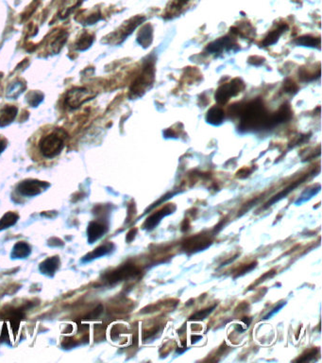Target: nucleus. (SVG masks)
<instances>
[{
	"mask_svg": "<svg viewBox=\"0 0 322 363\" xmlns=\"http://www.w3.org/2000/svg\"><path fill=\"white\" fill-rule=\"evenodd\" d=\"M215 308V306H213L211 308H205L201 311H197V313L192 315L189 320L190 321H202L206 318L208 315H211L212 311Z\"/></svg>",
	"mask_w": 322,
	"mask_h": 363,
	"instance_id": "21",
	"label": "nucleus"
},
{
	"mask_svg": "<svg viewBox=\"0 0 322 363\" xmlns=\"http://www.w3.org/2000/svg\"><path fill=\"white\" fill-rule=\"evenodd\" d=\"M60 258L58 256H52L44 260L40 264V271L42 274H46L48 276H53L57 269L60 267Z\"/></svg>",
	"mask_w": 322,
	"mask_h": 363,
	"instance_id": "10",
	"label": "nucleus"
},
{
	"mask_svg": "<svg viewBox=\"0 0 322 363\" xmlns=\"http://www.w3.org/2000/svg\"><path fill=\"white\" fill-rule=\"evenodd\" d=\"M245 88V85L240 79H233L232 82L222 85L215 92V100L220 105H225L232 97H235Z\"/></svg>",
	"mask_w": 322,
	"mask_h": 363,
	"instance_id": "3",
	"label": "nucleus"
},
{
	"mask_svg": "<svg viewBox=\"0 0 322 363\" xmlns=\"http://www.w3.org/2000/svg\"><path fill=\"white\" fill-rule=\"evenodd\" d=\"M244 106L245 107L241 105L240 113H239L241 123L238 129L244 132L269 129V115L261 100H253Z\"/></svg>",
	"mask_w": 322,
	"mask_h": 363,
	"instance_id": "2",
	"label": "nucleus"
},
{
	"mask_svg": "<svg viewBox=\"0 0 322 363\" xmlns=\"http://www.w3.org/2000/svg\"><path fill=\"white\" fill-rule=\"evenodd\" d=\"M17 114V109L14 106H7L0 112V126H6L14 121Z\"/></svg>",
	"mask_w": 322,
	"mask_h": 363,
	"instance_id": "13",
	"label": "nucleus"
},
{
	"mask_svg": "<svg viewBox=\"0 0 322 363\" xmlns=\"http://www.w3.org/2000/svg\"><path fill=\"white\" fill-rule=\"evenodd\" d=\"M48 184L38 180H26L21 182L17 186L18 193L23 196L33 197L43 193Z\"/></svg>",
	"mask_w": 322,
	"mask_h": 363,
	"instance_id": "5",
	"label": "nucleus"
},
{
	"mask_svg": "<svg viewBox=\"0 0 322 363\" xmlns=\"http://www.w3.org/2000/svg\"><path fill=\"white\" fill-rule=\"evenodd\" d=\"M102 306H100V307H98L96 308L95 310L93 311V313H91L90 318L91 319H96L98 317V316H100L101 313H102Z\"/></svg>",
	"mask_w": 322,
	"mask_h": 363,
	"instance_id": "25",
	"label": "nucleus"
},
{
	"mask_svg": "<svg viewBox=\"0 0 322 363\" xmlns=\"http://www.w3.org/2000/svg\"><path fill=\"white\" fill-rule=\"evenodd\" d=\"M232 48L233 41L231 40V38L222 37L208 45L206 51L211 53H222L224 49H231Z\"/></svg>",
	"mask_w": 322,
	"mask_h": 363,
	"instance_id": "11",
	"label": "nucleus"
},
{
	"mask_svg": "<svg viewBox=\"0 0 322 363\" xmlns=\"http://www.w3.org/2000/svg\"><path fill=\"white\" fill-rule=\"evenodd\" d=\"M189 0H178L176 3L177 9H180L181 7H183L184 4H186Z\"/></svg>",
	"mask_w": 322,
	"mask_h": 363,
	"instance_id": "29",
	"label": "nucleus"
},
{
	"mask_svg": "<svg viewBox=\"0 0 322 363\" xmlns=\"http://www.w3.org/2000/svg\"><path fill=\"white\" fill-rule=\"evenodd\" d=\"M256 262H253V263L249 264V265L244 267L243 269H241L240 271H238V276H235V278L236 277L243 276V274H247V272H251V269L256 268Z\"/></svg>",
	"mask_w": 322,
	"mask_h": 363,
	"instance_id": "22",
	"label": "nucleus"
},
{
	"mask_svg": "<svg viewBox=\"0 0 322 363\" xmlns=\"http://www.w3.org/2000/svg\"><path fill=\"white\" fill-rule=\"evenodd\" d=\"M6 146H7L6 139H2V137H0V154H1V152H3Z\"/></svg>",
	"mask_w": 322,
	"mask_h": 363,
	"instance_id": "27",
	"label": "nucleus"
},
{
	"mask_svg": "<svg viewBox=\"0 0 322 363\" xmlns=\"http://www.w3.org/2000/svg\"><path fill=\"white\" fill-rule=\"evenodd\" d=\"M175 209L176 207L172 206V204H168V206L163 207V209L159 210V211L156 212V213L152 214V216L147 218V220L145 222L144 227L145 229L152 230L153 228H155L158 224H159V222L162 220L163 218L173 213V211Z\"/></svg>",
	"mask_w": 322,
	"mask_h": 363,
	"instance_id": "7",
	"label": "nucleus"
},
{
	"mask_svg": "<svg viewBox=\"0 0 322 363\" xmlns=\"http://www.w3.org/2000/svg\"><path fill=\"white\" fill-rule=\"evenodd\" d=\"M106 231H107L106 225L98 222H90L87 229L88 241H89V243L96 242L105 234Z\"/></svg>",
	"mask_w": 322,
	"mask_h": 363,
	"instance_id": "9",
	"label": "nucleus"
},
{
	"mask_svg": "<svg viewBox=\"0 0 322 363\" xmlns=\"http://www.w3.org/2000/svg\"><path fill=\"white\" fill-rule=\"evenodd\" d=\"M139 274L140 271L137 267L132 265V264H125V265L119 267V268L106 274L105 280L109 284H116L118 282L123 281V280L138 276Z\"/></svg>",
	"mask_w": 322,
	"mask_h": 363,
	"instance_id": "4",
	"label": "nucleus"
},
{
	"mask_svg": "<svg viewBox=\"0 0 322 363\" xmlns=\"http://www.w3.org/2000/svg\"><path fill=\"white\" fill-rule=\"evenodd\" d=\"M113 249L114 245H111V243H108V245H101L100 247L96 249L95 251H92V253L88 254V255L85 256L84 258H83V261H90L92 260V259L108 255L109 253H111V251H113Z\"/></svg>",
	"mask_w": 322,
	"mask_h": 363,
	"instance_id": "16",
	"label": "nucleus"
},
{
	"mask_svg": "<svg viewBox=\"0 0 322 363\" xmlns=\"http://www.w3.org/2000/svg\"><path fill=\"white\" fill-rule=\"evenodd\" d=\"M212 241L209 240V238L199 235L184 240L183 248L184 250L193 253V251L204 250V249L209 247Z\"/></svg>",
	"mask_w": 322,
	"mask_h": 363,
	"instance_id": "6",
	"label": "nucleus"
},
{
	"mask_svg": "<svg viewBox=\"0 0 322 363\" xmlns=\"http://www.w3.org/2000/svg\"><path fill=\"white\" fill-rule=\"evenodd\" d=\"M31 248L28 243L24 241H20L15 245L12 249V258H26L30 255Z\"/></svg>",
	"mask_w": 322,
	"mask_h": 363,
	"instance_id": "14",
	"label": "nucleus"
},
{
	"mask_svg": "<svg viewBox=\"0 0 322 363\" xmlns=\"http://www.w3.org/2000/svg\"><path fill=\"white\" fill-rule=\"evenodd\" d=\"M152 27L150 24L145 25L138 35V42L140 45L147 48L152 42Z\"/></svg>",
	"mask_w": 322,
	"mask_h": 363,
	"instance_id": "15",
	"label": "nucleus"
},
{
	"mask_svg": "<svg viewBox=\"0 0 322 363\" xmlns=\"http://www.w3.org/2000/svg\"><path fill=\"white\" fill-rule=\"evenodd\" d=\"M291 116H292V112H291L289 106L283 105L274 115L269 116V128L289 121Z\"/></svg>",
	"mask_w": 322,
	"mask_h": 363,
	"instance_id": "8",
	"label": "nucleus"
},
{
	"mask_svg": "<svg viewBox=\"0 0 322 363\" xmlns=\"http://www.w3.org/2000/svg\"><path fill=\"white\" fill-rule=\"evenodd\" d=\"M316 353H318V349H313L311 350V351L308 352L307 355H305V356H303L301 359H298L297 362H309L310 360L311 357H313L314 356H316Z\"/></svg>",
	"mask_w": 322,
	"mask_h": 363,
	"instance_id": "23",
	"label": "nucleus"
},
{
	"mask_svg": "<svg viewBox=\"0 0 322 363\" xmlns=\"http://www.w3.org/2000/svg\"><path fill=\"white\" fill-rule=\"evenodd\" d=\"M287 28V26L285 24L280 25L279 27H278V28H276V30H272V32L269 33L267 37L265 38V40L263 41V45L265 46L274 45V44L277 42L280 36L283 35V33L285 32Z\"/></svg>",
	"mask_w": 322,
	"mask_h": 363,
	"instance_id": "17",
	"label": "nucleus"
},
{
	"mask_svg": "<svg viewBox=\"0 0 322 363\" xmlns=\"http://www.w3.org/2000/svg\"><path fill=\"white\" fill-rule=\"evenodd\" d=\"M303 179H301V180L296 182V183L293 184L292 186H290L289 188L285 189V191H283L282 193L275 195L274 198L267 202L266 206H264V209H267V207L271 206L272 204L276 203V202H279L280 200L284 199L285 197H287L288 194L291 193V191H294V188H297L300 184L303 183Z\"/></svg>",
	"mask_w": 322,
	"mask_h": 363,
	"instance_id": "18",
	"label": "nucleus"
},
{
	"mask_svg": "<svg viewBox=\"0 0 322 363\" xmlns=\"http://www.w3.org/2000/svg\"><path fill=\"white\" fill-rule=\"evenodd\" d=\"M137 234V229L136 228H134V229H132L128 233V235H127V241L128 242H131V241L134 240L135 236Z\"/></svg>",
	"mask_w": 322,
	"mask_h": 363,
	"instance_id": "26",
	"label": "nucleus"
},
{
	"mask_svg": "<svg viewBox=\"0 0 322 363\" xmlns=\"http://www.w3.org/2000/svg\"><path fill=\"white\" fill-rule=\"evenodd\" d=\"M18 220V215L12 213V212H8L0 220V231L7 229L12 225L17 224Z\"/></svg>",
	"mask_w": 322,
	"mask_h": 363,
	"instance_id": "19",
	"label": "nucleus"
},
{
	"mask_svg": "<svg viewBox=\"0 0 322 363\" xmlns=\"http://www.w3.org/2000/svg\"><path fill=\"white\" fill-rule=\"evenodd\" d=\"M285 304V303H283V304H280V306H278V307L275 308L274 311H271V312L269 313V315L266 316V317H265V319H269L270 317V316L274 315V313L276 312V311L279 310L280 308H282L283 306H284Z\"/></svg>",
	"mask_w": 322,
	"mask_h": 363,
	"instance_id": "28",
	"label": "nucleus"
},
{
	"mask_svg": "<svg viewBox=\"0 0 322 363\" xmlns=\"http://www.w3.org/2000/svg\"><path fill=\"white\" fill-rule=\"evenodd\" d=\"M224 116V111L222 108L215 106V107H213L208 111L206 121L208 123L212 124V125H220V124L222 123Z\"/></svg>",
	"mask_w": 322,
	"mask_h": 363,
	"instance_id": "12",
	"label": "nucleus"
},
{
	"mask_svg": "<svg viewBox=\"0 0 322 363\" xmlns=\"http://www.w3.org/2000/svg\"><path fill=\"white\" fill-rule=\"evenodd\" d=\"M67 134L56 126H45L39 130L35 137L36 149L46 159H53L61 154L66 147Z\"/></svg>",
	"mask_w": 322,
	"mask_h": 363,
	"instance_id": "1",
	"label": "nucleus"
},
{
	"mask_svg": "<svg viewBox=\"0 0 322 363\" xmlns=\"http://www.w3.org/2000/svg\"><path fill=\"white\" fill-rule=\"evenodd\" d=\"M285 89L287 92H292V91L297 90V87H296L295 82L292 80H287L285 84Z\"/></svg>",
	"mask_w": 322,
	"mask_h": 363,
	"instance_id": "24",
	"label": "nucleus"
},
{
	"mask_svg": "<svg viewBox=\"0 0 322 363\" xmlns=\"http://www.w3.org/2000/svg\"><path fill=\"white\" fill-rule=\"evenodd\" d=\"M295 42L297 45L300 46H319V44H321V39L314 37V36L311 35H305L298 37Z\"/></svg>",
	"mask_w": 322,
	"mask_h": 363,
	"instance_id": "20",
	"label": "nucleus"
}]
</instances>
